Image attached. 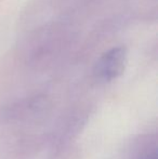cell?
I'll list each match as a JSON object with an SVG mask.
<instances>
[{"label": "cell", "instance_id": "6da1fadb", "mask_svg": "<svg viewBox=\"0 0 158 159\" xmlns=\"http://www.w3.org/2000/svg\"><path fill=\"white\" fill-rule=\"evenodd\" d=\"M128 62V49L124 44L107 49L95 62L93 76L100 82L110 84L124 74Z\"/></svg>", "mask_w": 158, "mask_h": 159}, {"label": "cell", "instance_id": "7a4b0ae2", "mask_svg": "<svg viewBox=\"0 0 158 159\" xmlns=\"http://www.w3.org/2000/svg\"><path fill=\"white\" fill-rule=\"evenodd\" d=\"M130 159H158L156 135L140 138L131 149Z\"/></svg>", "mask_w": 158, "mask_h": 159}]
</instances>
